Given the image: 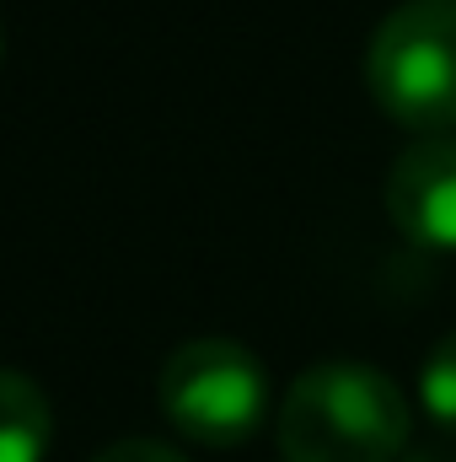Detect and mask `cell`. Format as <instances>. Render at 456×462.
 I'll return each mask as SVG.
<instances>
[{
	"label": "cell",
	"instance_id": "7",
	"mask_svg": "<svg viewBox=\"0 0 456 462\" xmlns=\"http://www.w3.org/2000/svg\"><path fill=\"white\" fill-rule=\"evenodd\" d=\"M92 462H188L178 447H167V441H156V436H123L114 447H103Z\"/></svg>",
	"mask_w": 456,
	"mask_h": 462
},
{
	"label": "cell",
	"instance_id": "6",
	"mask_svg": "<svg viewBox=\"0 0 456 462\" xmlns=\"http://www.w3.org/2000/svg\"><path fill=\"white\" fill-rule=\"evenodd\" d=\"M419 403L430 409V420H435L441 430L456 436V328L430 349L424 365H419Z\"/></svg>",
	"mask_w": 456,
	"mask_h": 462
},
{
	"label": "cell",
	"instance_id": "8",
	"mask_svg": "<svg viewBox=\"0 0 456 462\" xmlns=\"http://www.w3.org/2000/svg\"><path fill=\"white\" fill-rule=\"evenodd\" d=\"M403 462H456V447L451 441H414L403 452Z\"/></svg>",
	"mask_w": 456,
	"mask_h": 462
},
{
	"label": "cell",
	"instance_id": "5",
	"mask_svg": "<svg viewBox=\"0 0 456 462\" xmlns=\"http://www.w3.org/2000/svg\"><path fill=\"white\" fill-rule=\"evenodd\" d=\"M54 441V409L43 387L0 365V462H43Z\"/></svg>",
	"mask_w": 456,
	"mask_h": 462
},
{
	"label": "cell",
	"instance_id": "3",
	"mask_svg": "<svg viewBox=\"0 0 456 462\" xmlns=\"http://www.w3.org/2000/svg\"><path fill=\"white\" fill-rule=\"evenodd\" d=\"M161 414L199 447H242L269 420V371L236 339H188L161 365Z\"/></svg>",
	"mask_w": 456,
	"mask_h": 462
},
{
	"label": "cell",
	"instance_id": "9",
	"mask_svg": "<svg viewBox=\"0 0 456 462\" xmlns=\"http://www.w3.org/2000/svg\"><path fill=\"white\" fill-rule=\"evenodd\" d=\"M0 60H5V27H0Z\"/></svg>",
	"mask_w": 456,
	"mask_h": 462
},
{
	"label": "cell",
	"instance_id": "1",
	"mask_svg": "<svg viewBox=\"0 0 456 462\" xmlns=\"http://www.w3.org/2000/svg\"><path fill=\"white\" fill-rule=\"evenodd\" d=\"M279 457L285 462H403L408 398L365 360H317L279 398Z\"/></svg>",
	"mask_w": 456,
	"mask_h": 462
},
{
	"label": "cell",
	"instance_id": "2",
	"mask_svg": "<svg viewBox=\"0 0 456 462\" xmlns=\"http://www.w3.org/2000/svg\"><path fill=\"white\" fill-rule=\"evenodd\" d=\"M365 87L381 114L424 129H456V0H403L365 49Z\"/></svg>",
	"mask_w": 456,
	"mask_h": 462
},
{
	"label": "cell",
	"instance_id": "4",
	"mask_svg": "<svg viewBox=\"0 0 456 462\" xmlns=\"http://www.w3.org/2000/svg\"><path fill=\"white\" fill-rule=\"evenodd\" d=\"M387 216L408 242L456 247V134H424L392 162Z\"/></svg>",
	"mask_w": 456,
	"mask_h": 462
}]
</instances>
